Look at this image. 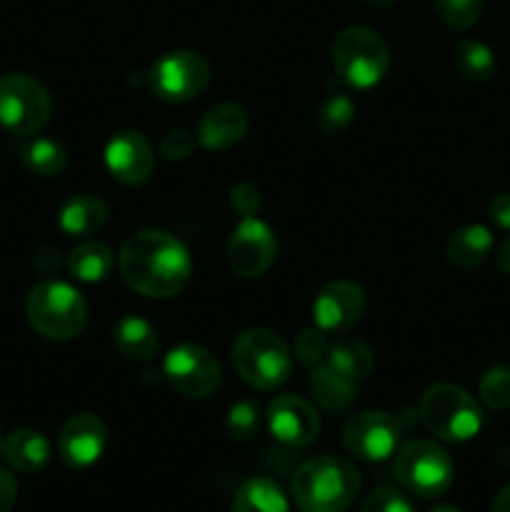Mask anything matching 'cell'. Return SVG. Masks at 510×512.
Returning <instances> with one entry per match:
<instances>
[{
    "label": "cell",
    "instance_id": "obj_1",
    "mask_svg": "<svg viewBox=\"0 0 510 512\" xmlns=\"http://www.w3.org/2000/svg\"><path fill=\"white\" fill-rule=\"evenodd\" d=\"M120 278L145 298H175L193 275L188 248L165 230H138L128 235L118 253Z\"/></svg>",
    "mask_w": 510,
    "mask_h": 512
},
{
    "label": "cell",
    "instance_id": "obj_2",
    "mask_svg": "<svg viewBox=\"0 0 510 512\" xmlns=\"http://www.w3.org/2000/svg\"><path fill=\"white\" fill-rule=\"evenodd\" d=\"M290 493L300 512H345L360 493V473L350 460L318 455L295 470Z\"/></svg>",
    "mask_w": 510,
    "mask_h": 512
},
{
    "label": "cell",
    "instance_id": "obj_3",
    "mask_svg": "<svg viewBox=\"0 0 510 512\" xmlns=\"http://www.w3.org/2000/svg\"><path fill=\"white\" fill-rule=\"evenodd\" d=\"M25 315L35 333L48 340H73L88 325V303L65 280H45L28 293Z\"/></svg>",
    "mask_w": 510,
    "mask_h": 512
},
{
    "label": "cell",
    "instance_id": "obj_4",
    "mask_svg": "<svg viewBox=\"0 0 510 512\" xmlns=\"http://www.w3.org/2000/svg\"><path fill=\"white\" fill-rule=\"evenodd\" d=\"M233 365L250 388L275 390L288 383L293 355L278 333L268 328H248L235 338Z\"/></svg>",
    "mask_w": 510,
    "mask_h": 512
},
{
    "label": "cell",
    "instance_id": "obj_5",
    "mask_svg": "<svg viewBox=\"0 0 510 512\" xmlns=\"http://www.w3.org/2000/svg\"><path fill=\"white\" fill-rule=\"evenodd\" d=\"M333 65L340 80L358 90H370L390 70V50L380 33L365 25H348L333 40Z\"/></svg>",
    "mask_w": 510,
    "mask_h": 512
},
{
    "label": "cell",
    "instance_id": "obj_6",
    "mask_svg": "<svg viewBox=\"0 0 510 512\" xmlns=\"http://www.w3.org/2000/svg\"><path fill=\"white\" fill-rule=\"evenodd\" d=\"M420 418L425 428L448 443L473 440L483 428V410L468 390L450 383H438L425 390L420 400Z\"/></svg>",
    "mask_w": 510,
    "mask_h": 512
},
{
    "label": "cell",
    "instance_id": "obj_7",
    "mask_svg": "<svg viewBox=\"0 0 510 512\" xmlns=\"http://www.w3.org/2000/svg\"><path fill=\"white\" fill-rule=\"evenodd\" d=\"M53 113V98L35 75H0V125L8 133L28 138L48 125Z\"/></svg>",
    "mask_w": 510,
    "mask_h": 512
},
{
    "label": "cell",
    "instance_id": "obj_8",
    "mask_svg": "<svg viewBox=\"0 0 510 512\" xmlns=\"http://www.w3.org/2000/svg\"><path fill=\"white\" fill-rule=\"evenodd\" d=\"M395 478L418 498H440L453 485L455 465L433 440H410L398 450Z\"/></svg>",
    "mask_w": 510,
    "mask_h": 512
},
{
    "label": "cell",
    "instance_id": "obj_9",
    "mask_svg": "<svg viewBox=\"0 0 510 512\" xmlns=\"http://www.w3.org/2000/svg\"><path fill=\"white\" fill-rule=\"evenodd\" d=\"M163 375L175 393L190 400H205L223 385V368L208 348L183 343L163 360Z\"/></svg>",
    "mask_w": 510,
    "mask_h": 512
},
{
    "label": "cell",
    "instance_id": "obj_10",
    "mask_svg": "<svg viewBox=\"0 0 510 512\" xmlns=\"http://www.w3.org/2000/svg\"><path fill=\"white\" fill-rule=\"evenodd\" d=\"M210 83V63L195 50H170L150 68V88L165 103H188Z\"/></svg>",
    "mask_w": 510,
    "mask_h": 512
},
{
    "label": "cell",
    "instance_id": "obj_11",
    "mask_svg": "<svg viewBox=\"0 0 510 512\" xmlns=\"http://www.w3.org/2000/svg\"><path fill=\"white\" fill-rule=\"evenodd\" d=\"M278 255V238L273 228L258 215H248L230 233L225 260L238 278H260L270 270Z\"/></svg>",
    "mask_w": 510,
    "mask_h": 512
},
{
    "label": "cell",
    "instance_id": "obj_12",
    "mask_svg": "<svg viewBox=\"0 0 510 512\" xmlns=\"http://www.w3.org/2000/svg\"><path fill=\"white\" fill-rule=\"evenodd\" d=\"M400 428L385 410H363L353 415L343 428V443L350 455L365 463H383L395 453Z\"/></svg>",
    "mask_w": 510,
    "mask_h": 512
},
{
    "label": "cell",
    "instance_id": "obj_13",
    "mask_svg": "<svg viewBox=\"0 0 510 512\" xmlns=\"http://www.w3.org/2000/svg\"><path fill=\"white\" fill-rule=\"evenodd\" d=\"M103 160L113 180H118L120 185H128V188L148 183L155 170L153 148H150L148 138L138 130L115 133L105 145Z\"/></svg>",
    "mask_w": 510,
    "mask_h": 512
},
{
    "label": "cell",
    "instance_id": "obj_14",
    "mask_svg": "<svg viewBox=\"0 0 510 512\" xmlns=\"http://www.w3.org/2000/svg\"><path fill=\"white\" fill-rule=\"evenodd\" d=\"M365 313V293L353 280H333L313 300V320L325 333L355 328Z\"/></svg>",
    "mask_w": 510,
    "mask_h": 512
},
{
    "label": "cell",
    "instance_id": "obj_15",
    "mask_svg": "<svg viewBox=\"0 0 510 512\" xmlns=\"http://www.w3.org/2000/svg\"><path fill=\"white\" fill-rule=\"evenodd\" d=\"M108 445V428L93 413H78L63 425L58 438L60 458L68 468L85 470L98 463Z\"/></svg>",
    "mask_w": 510,
    "mask_h": 512
},
{
    "label": "cell",
    "instance_id": "obj_16",
    "mask_svg": "<svg viewBox=\"0 0 510 512\" xmlns=\"http://www.w3.org/2000/svg\"><path fill=\"white\" fill-rule=\"evenodd\" d=\"M268 428L278 443L288 448H308L320 433V418L308 400L280 395L268 405Z\"/></svg>",
    "mask_w": 510,
    "mask_h": 512
},
{
    "label": "cell",
    "instance_id": "obj_17",
    "mask_svg": "<svg viewBox=\"0 0 510 512\" xmlns=\"http://www.w3.org/2000/svg\"><path fill=\"white\" fill-rule=\"evenodd\" d=\"M248 113L238 103H218L198 123V143L208 150H228L248 135Z\"/></svg>",
    "mask_w": 510,
    "mask_h": 512
},
{
    "label": "cell",
    "instance_id": "obj_18",
    "mask_svg": "<svg viewBox=\"0 0 510 512\" xmlns=\"http://www.w3.org/2000/svg\"><path fill=\"white\" fill-rule=\"evenodd\" d=\"M493 250V230L488 225H463L445 243L448 263L458 270H475L488 260Z\"/></svg>",
    "mask_w": 510,
    "mask_h": 512
},
{
    "label": "cell",
    "instance_id": "obj_19",
    "mask_svg": "<svg viewBox=\"0 0 510 512\" xmlns=\"http://www.w3.org/2000/svg\"><path fill=\"white\" fill-rule=\"evenodd\" d=\"M3 455L13 470L25 475H35L40 470H45V465L50 463V443L38 430L20 428L13 430L3 440Z\"/></svg>",
    "mask_w": 510,
    "mask_h": 512
},
{
    "label": "cell",
    "instance_id": "obj_20",
    "mask_svg": "<svg viewBox=\"0 0 510 512\" xmlns=\"http://www.w3.org/2000/svg\"><path fill=\"white\" fill-rule=\"evenodd\" d=\"M105 220H108L105 203L88 193L73 195L70 200H65L58 213L60 230L65 235H73V238H90V235L103 228Z\"/></svg>",
    "mask_w": 510,
    "mask_h": 512
},
{
    "label": "cell",
    "instance_id": "obj_21",
    "mask_svg": "<svg viewBox=\"0 0 510 512\" xmlns=\"http://www.w3.org/2000/svg\"><path fill=\"white\" fill-rule=\"evenodd\" d=\"M113 345L123 358L150 360L158 355V330L140 315H123L113 328Z\"/></svg>",
    "mask_w": 510,
    "mask_h": 512
},
{
    "label": "cell",
    "instance_id": "obj_22",
    "mask_svg": "<svg viewBox=\"0 0 510 512\" xmlns=\"http://www.w3.org/2000/svg\"><path fill=\"white\" fill-rule=\"evenodd\" d=\"M355 385L358 383L335 373L325 360L310 370L308 378V388L313 393L315 403L323 410H328V413H343V410H348L353 405Z\"/></svg>",
    "mask_w": 510,
    "mask_h": 512
},
{
    "label": "cell",
    "instance_id": "obj_23",
    "mask_svg": "<svg viewBox=\"0 0 510 512\" xmlns=\"http://www.w3.org/2000/svg\"><path fill=\"white\" fill-rule=\"evenodd\" d=\"M115 255L100 240H83L68 255V270L80 283H103L113 273Z\"/></svg>",
    "mask_w": 510,
    "mask_h": 512
},
{
    "label": "cell",
    "instance_id": "obj_24",
    "mask_svg": "<svg viewBox=\"0 0 510 512\" xmlns=\"http://www.w3.org/2000/svg\"><path fill=\"white\" fill-rule=\"evenodd\" d=\"M325 363H328L335 373L343 375V378L360 383V380H365L375 370V355L363 340L345 338L338 340L335 345H330L328 355H325Z\"/></svg>",
    "mask_w": 510,
    "mask_h": 512
},
{
    "label": "cell",
    "instance_id": "obj_25",
    "mask_svg": "<svg viewBox=\"0 0 510 512\" xmlns=\"http://www.w3.org/2000/svg\"><path fill=\"white\" fill-rule=\"evenodd\" d=\"M283 488L270 478H250L233 498V512H288Z\"/></svg>",
    "mask_w": 510,
    "mask_h": 512
},
{
    "label": "cell",
    "instance_id": "obj_26",
    "mask_svg": "<svg viewBox=\"0 0 510 512\" xmlns=\"http://www.w3.org/2000/svg\"><path fill=\"white\" fill-rule=\"evenodd\" d=\"M455 70L470 83H485L495 75V53L480 40H460L453 50Z\"/></svg>",
    "mask_w": 510,
    "mask_h": 512
},
{
    "label": "cell",
    "instance_id": "obj_27",
    "mask_svg": "<svg viewBox=\"0 0 510 512\" xmlns=\"http://www.w3.org/2000/svg\"><path fill=\"white\" fill-rule=\"evenodd\" d=\"M23 160L30 173L40 178H58L68 168V150L53 138H33L23 148Z\"/></svg>",
    "mask_w": 510,
    "mask_h": 512
},
{
    "label": "cell",
    "instance_id": "obj_28",
    "mask_svg": "<svg viewBox=\"0 0 510 512\" xmlns=\"http://www.w3.org/2000/svg\"><path fill=\"white\" fill-rule=\"evenodd\" d=\"M355 103L345 93H330L315 110V125L323 135H340L353 125Z\"/></svg>",
    "mask_w": 510,
    "mask_h": 512
},
{
    "label": "cell",
    "instance_id": "obj_29",
    "mask_svg": "<svg viewBox=\"0 0 510 512\" xmlns=\"http://www.w3.org/2000/svg\"><path fill=\"white\" fill-rule=\"evenodd\" d=\"M435 13L448 28L468 30L483 18L485 0H433Z\"/></svg>",
    "mask_w": 510,
    "mask_h": 512
},
{
    "label": "cell",
    "instance_id": "obj_30",
    "mask_svg": "<svg viewBox=\"0 0 510 512\" xmlns=\"http://www.w3.org/2000/svg\"><path fill=\"white\" fill-rule=\"evenodd\" d=\"M478 395L490 410L510 408V365H493L478 383Z\"/></svg>",
    "mask_w": 510,
    "mask_h": 512
},
{
    "label": "cell",
    "instance_id": "obj_31",
    "mask_svg": "<svg viewBox=\"0 0 510 512\" xmlns=\"http://www.w3.org/2000/svg\"><path fill=\"white\" fill-rule=\"evenodd\" d=\"M258 425L260 410L253 400H238L235 405H230L228 418H225V430H228L230 438L250 440L258 433Z\"/></svg>",
    "mask_w": 510,
    "mask_h": 512
},
{
    "label": "cell",
    "instance_id": "obj_32",
    "mask_svg": "<svg viewBox=\"0 0 510 512\" xmlns=\"http://www.w3.org/2000/svg\"><path fill=\"white\" fill-rule=\"evenodd\" d=\"M328 350H330L328 333L320 330L318 325H315V328H305L303 333L298 335V340H295V355H298L300 363L305 365L323 363Z\"/></svg>",
    "mask_w": 510,
    "mask_h": 512
},
{
    "label": "cell",
    "instance_id": "obj_33",
    "mask_svg": "<svg viewBox=\"0 0 510 512\" xmlns=\"http://www.w3.org/2000/svg\"><path fill=\"white\" fill-rule=\"evenodd\" d=\"M360 512H415V508L400 490L375 488L360 505Z\"/></svg>",
    "mask_w": 510,
    "mask_h": 512
},
{
    "label": "cell",
    "instance_id": "obj_34",
    "mask_svg": "<svg viewBox=\"0 0 510 512\" xmlns=\"http://www.w3.org/2000/svg\"><path fill=\"white\" fill-rule=\"evenodd\" d=\"M195 143H198V135L188 133V130H170L160 140V155L165 160H185L193 155Z\"/></svg>",
    "mask_w": 510,
    "mask_h": 512
},
{
    "label": "cell",
    "instance_id": "obj_35",
    "mask_svg": "<svg viewBox=\"0 0 510 512\" xmlns=\"http://www.w3.org/2000/svg\"><path fill=\"white\" fill-rule=\"evenodd\" d=\"M260 203H263V198H260V190L255 188L253 183H248V180L233 185V190H230V208H233L240 218L258 215Z\"/></svg>",
    "mask_w": 510,
    "mask_h": 512
},
{
    "label": "cell",
    "instance_id": "obj_36",
    "mask_svg": "<svg viewBox=\"0 0 510 512\" xmlns=\"http://www.w3.org/2000/svg\"><path fill=\"white\" fill-rule=\"evenodd\" d=\"M488 215L500 230H510V193H500L490 200Z\"/></svg>",
    "mask_w": 510,
    "mask_h": 512
},
{
    "label": "cell",
    "instance_id": "obj_37",
    "mask_svg": "<svg viewBox=\"0 0 510 512\" xmlns=\"http://www.w3.org/2000/svg\"><path fill=\"white\" fill-rule=\"evenodd\" d=\"M18 498V483L8 470L0 468V512H10Z\"/></svg>",
    "mask_w": 510,
    "mask_h": 512
},
{
    "label": "cell",
    "instance_id": "obj_38",
    "mask_svg": "<svg viewBox=\"0 0 510 512\" xmlns=\"http://www.w3.org/2000/svg\"><path fill=\"white\" fill-rule=\"evenodd\" d=\"M493 512H510V483L495 493Z\"/></svg>",
    "mask_w": 510,
    "mask_h": 512
},
{
    "label": "cell",
    "instance_id": "obj_39",
    "mask_svg": "<svg viewBox=\"0 0 510 512\" xmlns=\"http://www.w3.org/2000/svg\"><path fill=\"white\" fill-rule=\"evenodd\" d=\"M498 268H500V273L508 275L510 278V235L505 238V243L500 245V250H498Z\"/></svg>",
    "mask_w": 510,
    "mask_h": 512
},
{
    "label": "cell",
    "instance_id": "obj_40",
    "mask_svg": "<svg viewBox=\"0 0 510 512\" xmlns=\"http://www.w3.org/2000/svg\"><path fill=\"white\" fill-rule=\"evenodd\" d=\"M360 3L370 5V8H390V5H395V0H360Z\"/></svg>",
    "mask_w": 510,
    "mask_h": 512
},
{
    "label": "cell",
    "instance_id": "obj_41",
    "mask_svg": "<svg viewBox=\"0 0 510 512\" xmlns=\"http://www.w3.org/2000/svg\"><path fill=\"white\" fill-rule=\"evenodd\" d=\"M428 512H460L455 505H435V508H430Z\"/></svg>",
    "mask_w": 510,
    "mask_h": 512
},
{
    "label": "cell",
    "instance_id": "obj_42",
    "mask_svg": "<svg viewBox=\"0 0 510 512\" xmlns=\"http://www.w3.org/2000/svg\"><path fill=\"white\" fill-rule=\"evenodd\" d=\"M0 450H3V430H0Z\"/></svg>",
    "mask_w": 510,
    "mask_h": 512
}]
</instances>
